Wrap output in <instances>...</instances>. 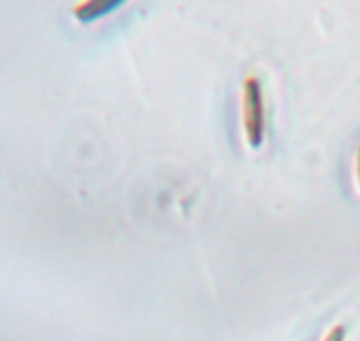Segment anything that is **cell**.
Instances as JSON below:
<instances>
[{"label": "cell", "mask_w": 360, "mask_h": 341, "mask_svg": "<svg viewBox=\"0 0 360 341\" xmlns=\"http://www.w3.org/2000/svg\"><path fill=\"white\" fill-rule=\"evenodd\" d=\"M241 130L246 146L252 150H259L266 141V94L257 74H248L241 83Z\"/></svg>", "instance_id": "obj_1"}, {"label": "cell", "mask_w": 360, "mask_h": 341, "mask_svg": "<svg viewBox=\"0 0 360 341\" xmlns=\"http://www.w3.org/2000/svg\"><path fill=\"white\" fill-rule=\"evenodd\" d=\"M347 337L348 327L345 326V323H336V326H333L327 330V334L322 337V341H347Z\"/></svg>", "instance_id": "obj_3"}, {"label": "cell", "mask_w": 360, "mask_h": 341, "mask_svg": "<svg viewBox=\"0 0 360 341\" xmlns=\"http://www.w3.org/2000/svg\"><path fill=\"white\" fill-rule=\"evenodd\" d=\"M129 0H77L70 7V14L83 25L95 23L122 9Z\"/></svg>", "instance_id": "obj_2"}, {"label": "cell", "mask_w": 360, "mask_h": 341, "mask_svg": "<svg viewBox=\"0 0 360 341\" xmlns=\"http://www.w3.org/2000/svg\"><path fill=\"white\" fill-rule=\"evenodd\" d=\"M354 169H355V181H357V186L360 190V144L355 151V162H354Z\"/></svg>", "instance_id": "obj_4"}]
</instances>
